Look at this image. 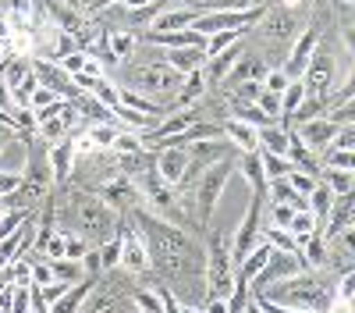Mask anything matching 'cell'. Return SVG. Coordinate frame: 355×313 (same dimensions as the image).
Segmentation results:
<instances>
[{
	"instance_id": "f546056e",
	"label": "cell",
	"mask_w": 355,
	"mask_h": 313,
	"mask_svg": "<svg viewBox=\"0 0 355 313\" xmlns=\"http://www.w3.org/2000/svg\"><path fill=\"white\" fill-rule=\"evenodd\" d=\"M117 132H121V125H117V121H114V125H89V128H85V135L93 139V146H96L100 153H107V150L114 146Z\"/></svg>"
},
{
	"instance_id": "9f6ffc18",
	"label": "cell",
	"mask_w": 355,
	"mask_h": 313,
	"mask_svg": "<svg viewBox=\"0 0 355 313\" xmlns=\"http://www.w3.org/2000/svg\"><path fill=\"white\" fill-rule=\"evenodd\" d=\"M4 57H8V43H0V61H4Z\"/></svg>"
},
{
	"instance_id": "4316f807",
	"label": "cell",
	"mask_w": 355,
	"mask_h": 313,
	"mask_svg": "<svg viewBox=\"0 0 355 313\" xmlns=\"http://www.w3.org/2000/svg\"><path fill=\"white\" fill-rule=\"evenodd\" d=\"M239 40H242V33H239V28H224V33H214V36H206V46H202L206 61H210V57H217V53H224L227 46H234Z\"/></svg>"
},
{
	"instance_id": "484cf974",
	"label": "cell",
	"mask_w": 355,
	"mask_h": 313,
	"mask_svg": "<svg viewBox=\"0 0 355 313\" xmlns=\"http://www.w3.org/2000/svg\"><path fill=\"white\" fill-rule=\"evenodd\" d=\"M320 182L327 185L334 196H348L352 185H355V175H352V171H331V167H323L320 171Z\"/></svg>"
},
{
	"instance_id": "d4e9b609",
	"label": "cell",
	"mask_w": 355,
	"mask_h": 313,
	"mask_svg": "<svg viewBox=\"0 0 355 313\" xmlns=\"http://www.w3.org/2000/svg\"><path fill=\"white\" fill-rule=\"evenodd\" d=\"M309 93H306V85H302V78H295V82H288V90L281 93V125H288V118L295 110H299V103L306 100Z\"/></svg>"
},
{
	"instance_id": "d590c367",
	"label": "cell",
	"mask_w": 355,
	"mask_h": 313,
	"mask_svg": "<svg viewBox=\"0 0 355 313\" xmlns=\"http://www.w3.org/2000/svg\"><path fill=\"white\" fill-rule=\"evenodd\" d=\"M28 217H33V210H28V207H18V210H8L4 217H0V242H4L8 235H15L18 232V228L28 221Z\"/></svg>"
},
{
	"instance_id": "7a4b0ae2",
	"label": "cell",
	"mask_w": 355,
	"mask_h": 313,
	"mask_svg": "<svg viewBox=\"0 0 355 313\" xmlns=\"http://www.w3.org/2000/svg\"><path fill=\"white\" fill-rule=\"evenodd\" d=\"M206 296H224L231 292L234 285V264H231V242L214 232L210 235V246H206Z\"/></svg>"
},
{
	"instance_id": "1f68e13d",
	"label": "cell",
	"mask_w": 355,
	"mask_h": 313,
	"mask_svg": "<svg viewBox=\"0 0 355 313\" xmlns=\"http://www.w3.org/2000/svg\"><path fill=\"white\" fill-rule=\"evenodd\" d=\"M256 153H259V150H256ZM259 160H263V175H266V182H270V178H284L288 171H291V160L281 157V153H259Z\"/></svg>"
},
{
	"instance_id": "5bb4252c",
	"label": "cell",
	"mask_w": 355,
	"mask_h": 313,
	"mask_svg": "<svg viewBox=\"0 0 355 313\" xmlns=\"http://www.w3.org/2000/svg\"><path fill=\"white\" fill-rule=\"evenodd\" d=\"M146 40H150L153 46H164V50H185V46H206V36H199L196 28H178V33H146Z\"/></svg>"
},
{
	"instance_id": "f6af8a7d",
	"label": "cell",
	"mask_w": 355,
	"mask_h": 313,
	"mask_svg": "<svg viewBox=\"0 0 355 313\" xmlns=\"http://www.w3.org/2000/svg\"><path fill=\"white\" fill-rule=\"evenodd\" d=\"M53 100H61V96H57V93H50V90H43V85H36V90H33V96H28V110H40V107L53 103Z\"/></svg>"
},
{
	"instance_id": "d6986e66",
	"label": "cell",
	"mask_w": 355,
	"mask_h": 313,
	"mask_svg": "<svg viewBox=\"0 0 355 313\" xmlns=\"http://www.w3.org/2000/svg\"><path fill=\"white\" fill-rule=\"evenodd\" d=\"M196 8H167L164 15H157V22L150 25L153 33H178V28H192L196 22Z\"/></svg>"
},
{
	"instance_id": "7dc6e473",
	"label": "cell",
	"mask_w": 355,
	"mask_h": 313,
	"mask_svg": "<svg viewBox=\"0 0 355 313\" xmlns=\"http://www.w3.org/2000/svg\"><path fill=\"white\" fill-rule=\"evenodd\" d=\"M18 185H21V175H8V171H0V199L15 196Z\"/></svg>"
},
{
	"instance_id": "74e56055",
	"label": "cell",
	"mask_w": 355,
	"mask_h": 313,
	"mask_svg": "<svg viewBox=\"0 0 355 313\" xmlns=\"http://www.w3.org/2000/svg\"><path fill=\"white\" fill-rule=\"evenodd\" d=\"M284 182L291 185V192H295V196H302V199H306L320 178H316V175H306V171H295V167H291L288 175H284Z\"/></svg>"
},
{
	"instance_id": "91938a15",
	"label": "cell",
	"mask_w": 355,
	"mask_h": 313,
	"mask_svg": "<svg viewBox=\"0 0 355 313\" xmlns=\"http://www.w3.org/2000/svg\"><path fill=\"white\" fill-rule=\"evenodd\" d=\"M0 4H4V0H0Z\"/></svg>"
},
{
	"instance_id": "5b68a950",
	"label": "cell",
	"mask_w": 355,
	"mask_h": 313,
	"mask_svg": "<svg viewBox=\"0 0 355 313\" xmlns=\"http://www.w3.org/2000/svg\"><path fill=\"white\" fill-rule=\"evenodd\" d=\"M114 235L121 239V260H117V267H121L128 278H139L142 271H150V249H146L135 221H121V217H117V232Z\"/></svg>"
},
{
	"instance_id": "30bf717a",
	"label": "cell",
	"mask_w": 355,
	"mask_h": 313,
	"mask_svg": "<svg viewBox=\"0 0 355 313\" xmlns=\"http://www.w3.org/2000/svg\"><path fill=\"white\" fill-rule=\"evenodd\" d=\"M46 167H50V178H53L57 185L71 178V171H75L71 139H61V142H53V146H46Z\"/></svg>"
},
{
	"instance_id": "ba28073f",
	"label": "cell",
	"mask_w": 355,
	"mask_h": 313,
	"mask_svg": "<svg viewBox=\"0 0 355 313\" xmlns=\"http://www.w3.org/2000/svg\"><path fill=\"white\" fill-rule=\"evenodd\" d=\"M320 46V36H316V28L313 25H306L299 36L291 40V50H288V57H284V65H281V71L295 82V78H302V71H306V65H309V57H313V50Z\"/></svg>"
},
{
	"instance_id": "cb8c5ba5",
	"label": "cell",
	"mask_w": 355,
	"mask_h": 313,
	"mask_svg": "<svg viewBox=\"0 0 355 313\" xmlns=\"http://www.w3.org/2000/svg\"><path fill=\"white\" fill-rule=\"evenodd\" d=\"M334 199H338V196H334L327 185H323V182H316V185H313V192L306 196V210H309V214H316V221H323V217L331 214Z\"/></svg>"
},
{
	"instance_id": "7402d4cb",
	"label": "cell",
	"mask_w": 355,
	"mask_h": 313,
	"mask_svg": "<svg viewBox=\"0 0 355 313\" xmlns=\"http://www.w3.org/2000/svg\"><path fill=\"white\" fill-rule=\"evenodd\" d=\"M107 50H110L114 61L128 65L135 57V33L132 28H114V33H107Z\"/></svg>"
},
{
	"instance_id": "bcb514c9",
	"label": "cell",
	"mask_w": 355,
	"mask_h": 313,
	"mask_svg": "<svg viewBox=\"0 0 355 313\" xmlns=\"http://www.w3.org/2000/svg\"><path fill=\"white\" fill-rule=\"evenodd\" d=\"M259 0H214V11H252Z\"/></svg>"
},
{
	"instance_id": "7c38bea8",
	"label": "cell",
	"mask_w": 355,
	"mask_h": 313,
	"mask_svg": "<svg viewBox=\"0 0 355 313\" xmlns=\"http://www.w3.org/2000/svg\"><path fill=\"white\" fill-rule=\"evenodd\" d=\"M28 157H33L28 139L11 135L4 142V150H0V171H8V175H25V171H28Z\"/></svg>"
},
{
	"instance_id": "44dd1931",
	"label": "cell",
	"mask_w": 355,
	"mask_h": 313,
	"mask_svg": "<svg viewBox=\"0 0 355 313\" xmlns=\"http://www.w3.org/2000/svg\"><path fill=\"white\" fill-rule=\"evenodd\" d=\"M220 128H224V139L231 142L234 150H242V153H256V128H252V125H242V121L227 118Z\"/></svg>"
},
{
	"instance_id": "f1b7e54d",
	"label": "cell",
	"mask_w": 355,
	"mask_h": 313,
	"mask_svg": "<svg viewBox=\"0 0 355 313\" xmlns=\"http://www.w3.org/2000/svg\"><path fill=\"white\" fill-rule=\"evenodd\" d=\"M50 271H53V281H64V285L85 281V271L78 260H50Z\"/></svg>"
},
{
	"instance_id": "83f0119b",
	"label": "cell",
	"mask_w": 355,
	"mask_h": 313,
	"mask_svg": "<svg viewBox=\"0 0 355 313\" xmlns=\"http://www.w3.org/2000/svg\"><path fill=\"white\" fill-rule=\"evenodd\" d=\"M331 167V171H352L355 175V150H323L320 153V171Z\"/></svg>"
},
{
	"instance_id": "8d00e7d4",
	"label": "cell",
	"mask_w": 355,
	"mask_h": 313,
	"mask_svg": "<svg viewBox=\"0 0 355 313\" xmlns=\"http://www.w3.org/2000/svg\"><path fill=\"white\" fill-rule=\"evenodd\" d=\"M320 228V221H316V214H309V210H299L291 217V224H288V232L295 235V239H306V235H313Z\"/></svg>"
},
{
	"instance_id": "8992f818",
	"label": "cell",
	"mask_w": 355,
	"mask_h": 313,
	"mask_svg": "<svg viewBox=\"0 0 355 313\" xmlns=\"http://www.w3.org/2000/svg\"><path fill=\"white\" fill-rule=\"evenodd\" d=\"M334 82H338V57L331 50L316 46L313 57H309V65H306V71H302L306 93L309 96H327L334 90Z\"/></svg>"
},
{
	"instance_id": "4dcf8cb0",
	"label": "cell",
	"mask_w": 355,
	"mask_h": 313,
	"mask_svg": "<svg viewBox=\"0 0 355 313\" xmlns=\"http://www.w3.org/2000/svg\"><path fill=\"white\" fill-rule=\"evenodd\" d=\"M263 235L277 253H299V239H295L288 228H263Z\"/></svg>"
},
{
	"instance_id": "6da1fadb",
	"label": "cell",
	"mask_w": 355,
	"mask_h": 313,
	"mask_svg": "<svg viewBox=\"0 0 355 313\" xmlns=\"http://www.w3.org/2000/svg\"><path fill=\"white\" fill-rule=\"evenodd\" d=\"M75 232L89 242L100 246L117 232V210L107 207L93 192H75Z\"/></svg>"
},
{
	"instance_id": "c3c4849f",
	"label": "cell",
	"mask_w": 355,
	"mask_h": 313,
	"mask_svg": "<svg viewBox=\"0 0 355 313\" xmlns=\"http://www.w3.org/2000/svg\"><path fill=\"white\" fill-rule=\"evenodd\" d=\"M202 310H206V313H231V310H227V299H224V296H206Z\"/></svg>"
},
{
	"instance_id": "3957f363",
	"label": "cell",
	"mask_w": 355,
	"mask_h": 313,
	"mask_svg": "<svg viewBox=\"0 0 355 313\" xmlns=\"http://www.w3.org/2000/svg\"><path fill=\"white\" fill-rule=\"evenodd\" d=\"M231 175H234V167H231L227 160H217V164H210V167L199 175V185H192V203H196L199 224H206V221L214 217V207L220 203L224 185H227Z\"/></svg>"
},
{
	"instance_id": "ac0fdd59",
	"label": "cell",
	"mask_w": 355,
	"mask_h": 313,
	"mask_svg": "<svg viewBox=\"0 0 355 313\" xmlns=\"http://www.w3.org/2000/svg\"><path fill=\"white\" fill-rule=\"evenodd\" d=\"M167 68H174L178 75H192L206 65V53L199 46H185V50H167Z\"/></svg>"
},
{
	"instance_id": "f907efd6",
	"label": "cell",
	"mask_w": 355,
	"mask_h": 313,
	"mask_svg": "<svg viewBox=\"0 0 355 313\" xmlns=\"http://www.w3.org/2000/svg\"><path fill=\"white\" fill-rule=\"evenodd\" d=\"M0 110H15V100H11V90H8V82L4 78H0Z\"/></svg>"
},
{
	"instance_id": "9c48e42d",
	"label": "cell",
	"mask_w": 355,
	"mask_h": 313,
	"mask_svg": "<svg viewBox=\"0 0 355 313\" xmlns=\"http://www.w3.org/2000/svg\"><path fill=\"white\" fill-rule=\"evenodd\" d=\"M33 75H36V82L43 85V90H50V93H57V96H75L78 90L71 85V75L57 65V61H33Z\"/></svg>"
},
{
	"instance_id": "b9f144b4",
	"label": "cell",
	"mask_w": 355,
	"mask_h": 313,
	"mask_svg": "<svg viewBox=\"0 0 355 313\" xmlns=\"http://www.w3.org/2000/svg\"><path fill=\"white\" fill-rule=\"evenodd\" d=\"M78 264H82L85 278H100V274H103V267H100V249H96V246H89V253L82 256Z\"/></svg>"
},
{
	"instance_id": "603a6c76",
	"label": "cell",
	"mask_w": 355,
	"mask_h": 313,
	"mask_svg": "<svg viewBox=\"0 0 355 313\" xmlns=\"http://www.w3.org/2000/svg\"><path fill=\"white\" fill-rule=\"evenodd\" d=\"M239 175H242L245 185H252V192H266V175H263V160H259V153H242Z\"/></svg>"
},
{
	"instance_id": "ee69618b",
	"label": "cell",
	"mask_w": 355,
	"mask_h": 313,
	"mask_svg": "<svg viewBox=\"0 0 355 313\" xmlns=\"http://www.w3.org/2000/svg\"><path fill=\"white\" fill-rule=\"evenodd\" d=\"M352 296H355V274L345 271L338 278V285H334V299H352Z\"/></svg>"
},
{
	"instance_id": "e575fe53",
	"label": "cell",
	"mask_w": 355,
	"mask_h": 313,
	"mask_svg": "<svg viewBox=\"0 0 355 313\" xmlns=\"http://www.w3.org/2000/svg\"><path fill=\"white\" fill-rule=\"evenodd\" d=\"M139 150H146V142H142V135L139 132H128V128H121L117 132V139H114V146H110V153H139Z\"/></svg>"
},
{
	"instance_id": "db71d44e",
	"label": "cell",
	"mask_w": 355,
	"mask_h": 313,
	"mask_svg": "<svg viewBox=\"0 0 355 313\" xmlns=\"http://www.w3.org/2000/svg\"><path fill=\"white\" fill-rule=\"evenodd\" d=\"M182 313H206L202 306H182Z\"/></svg>"
},
{
	"instance_id": "d6a6232c",
	"label": "cell",
	"mask_w": 355,
	"mask_h": 313,
	"mask_svg": "<svg viewBox=\"0 0 355 313\" xmlns=\"http://www.w3.org/2000/svg\"><path fill=\"white\" fill-rule=\"evenodd\" d=\"M96 249H100V267H103V274H107V271H117V260H121V239L110 235V239L100 242Z\"/></svg>"
},
{
	"instance_id": "f35d334b",
	"label": "cell",
	"mask_w": 355,
	"mask_h": 313,
	"mask_svg": "<svg viewBox=\"0 0 355 313\" xmlns=\"http://www.w3.org/2000/svg\"><path fill=\"white\" fill-rule=\"evenodd\" d=\"M252 103H256V107L266 114V121H281V96H277V93H266V90H259Z\"/></svg>"
},
{
	"instance_id": "681fc988",
	"label": "cell",
	"mask_w": 355,
	"mask_h": 313,
	"mask_svg": "<svg viewBox=\"0 0 355 313\" xmlns=\"http://www.w3.org/2000/svg\"><path fill=\"white\" fill-rule=\"evenodd\" d=\"M28 313H50V306L40 299V292L33 289V285H28Z\"/></svg>"
},
{
	"instance_id": "4fadbf2b",
	"label": "cell",
	"mask_w": 355,
	"mask_h": 313,
	"mask_svg": "<svg viewBox=\"0 0 355 313\" xmlns=\"http://www.w3.org/2000/svg\"><path fill=\"white\" fill-rule=\"evenodd\" d=\"M256 25H259L270 40H281V43H291L295 36H299L295 15H288V11H263V18H259Z\"/></svg>"
},
{
	"instance_id": "277c9868",
	"label": "cell",
	"mask_w": 355,
	"mask_h": 313,
	"mask_svg": "<svg viewBox=\"0 0 355 313\" xmlns=\"http://www.w3.org/2000/svg\"><path fill=\"white\" fill-rule=\"evenodd\" d=\"M182 82H185V75H178L174 68L157 61V65H135L132 78H128V90H135L142 96H150V93H178Z\"/></svg>"
},
{
	"instance_id": "6f0895ef",
	"label": "cell",
	"mask_w": 355,
	"mask_h": 313,
	"mask_svg": "<svg viewBox=\"0 0 355 313\" xmlns=\"http://www.w3.org/2000/svg\"><path fill=\"white\" fill-rule=\"evenodd\" d=\"M8 214V207H4V199H0V217H4Z\"/></svg>"
},
{
	"instance_id": "ab89813d",
	"label": "cell",
	"mask_w": 355,
	"mask_h": 313,
	"mask_svg": "<svg viewBox=\"0 0 355 313\" xmlns=\"http://www.w3.org/2000/svg\"><path fill=\"white\" fill-rule=\"evenodd\" d=\"M288 82H291V78H288V75H284L281 68H270V71H266V78H263V90H266V93H277V96H281V93L288 90Z\"/></svg>"
},
{
	"instance_id": "f5cc1de1",
	"label": "cell",
	"mask_w": 355,
	"mask_h": 313,
	"mask_svg": "<svg viewBox=\"0 0 355 313\" xmlns=\"http://www.w3.org/2000/svg\"><path fill=\"white\" fill-rule=\"evenodd\" d=\"M8 139H11V128H8V125H0V150H4V142H8Z\"/></svg>"
},
{
	"instance_id": "2e32d148",
	"label": "cell",
	"mask_w": 355,
	"mask_h": 313,
	"mask_svg": "<svg viewBox=\"0 0 355 313\" xmlns=\"http://www.w3.org/2000/svg\"><path fill=\"white\" fill-rule=\"evenodd\" d=\"M270 256H274V246L270 242H266V235H263V242L245 256V260L239 264V271H234V278H239V281H245V285H252L256 278H259V271L266 267V260H270Z\"/></svg>"
},
{
	"instance_id": "52a82bcc",
	"label": "cell",
	"mask_w": 355,
	"mask_h": 313,
	"mask_svg": "<svg viewBox=\"0 0 355 313\" xmlns=\"http://www.w3.org/2000/svg\"><path fill=\"white\" fill-rule=\"evenodd\" d=\"M185 167H189V146H174V142H164V146L153 153V171H157V178L171 189L182 185V175H185Z\"/></svg>"
},
{
	"instance_id": "e0dca14e",
	"label": "cell",
	"mask_w": 355,
	"mask_h": 313,
	"mask_svg": "<svg viewBox=\"0 0 355 313\" xmlns=\"http://www.w3.org/2000/svg\"><path fill=\"white\" fill-rule=\"evenodd\" d=\"M256 150L259 153H288V125L274 121V125H263L256 128Z\"/></svg>"
},
{
	"instance_id": "9a60e30c",
	"label": "cell",
	"mask_w": 355,
	"mask_h": 313,
	"mask_svg": "<svg viewBox=\"0 0 355 313\" xmlns=\"http://www.w3.org/2000/svg\"><path fill=\"white\" fill-rule=\"evenodd\" d=\"M93 285H96V278H85V281H78V285H68V292H64L61 299L50 303V313H78V310L85 306L89 292H93Z\"/></svg>"
},
{
	"instance_id": "836d02e7",
	"label": "cell",
	"mask_w": 355,
	"mask_h": 313,
	"mask_svg": "<svg viewBox=\"0 0 355 313\" xmlns=\"http://www.w3.org/2000/svg\"><path fill=\"white\" fill-rule=\"evenodd\" d=\"M132 303H135V313H164V299L157 289H139Z\"/></svg>"
},
{
	"instance_id": "8fae6325",
	"label": "cell",
	"mask_w": 355,
	"mask_h": 313,
	"mask_svg": "<svg viewBox=\"0 0 355 313\" xmlns=\"http://www.w3.org/2000/svg\"><path fill=\"white\" fill-rule=\"evenodd\" d=\"M341 125H334V121H327V118H313V121H306V125H299V135L302 139V146H309L313 153H323L331 146V139H334V132H338Z\"/></svg>"
},
{
	"instance_id": "680465c9",
	"label": "cell",
	"mask_w": 355,
	"mask_h": 313,
	"mask_svg": "<svg viewBox=\"0 0 355 313\" xmlns=\"http://www.w3.org/2000/svg\"><path fill=\"white\" fill-rule=\"evenodd\" d=\"M53 4H75V0H53Z\"/></svg>"
},
{
	"instance_id": "11a10c76",
	"label": "cell",
	"mask_w": 355,
	"mask_h": 313,
	"mask_svg": "<svg viewBox=\"0 0 355 313\" xmlns=\"http://www.w3.org/2000/svg\"><path fill=\"white\" fill-rule=\"evenodd\" d=\"M281 4H284V8H299V4H302V0H281Z\"/></svg>"
},
{
	"instance_id": "7bdbcfd3",
	"label": "cell",
	"mask_w": 355,
	"mask_h": 313,
	"mask_svg": "<svg viewBox=\"0 0 355 313\" xmlns=\"http://www.w3.org/2000/svg\"><path fill=\"white\" fill-rule=\"evenodd\" d=\"M85 61H89V53H85V50H71V53H68V57H61L57 65H61L68 75H78V71L85 68Z\"/></svg>"
},
{
	"instance_id": "816d5d0a",
	"label": "cell",
	"mask_w": 355,
	"mask_h": 313,
	"mask_svg": "<svg viewBox=\"0 0 355 313\" xmlns=\"http://www.w3.org/2000/svg\"><path fill=\"white\" fill-rule=\"evenodd\" d=\"M11 33H15V28H11L8 15H0V43H8V40H11Z\"/></svg>"
},
{
	"instance_id": "ffe728a7",
	"label": "cell",
	"mask_w": 355,
	"mask_h": 313,
	"mask_svg": "<svg viewBox=\"0 0 355 313\" xmlns=\"http://www.w3.org/2000/svg\"><path fill=\"white\" fill-rule=\"evenodd\" d=\"M28 75H33V57H21V53H8L4 61H0V78L8 82V90L21 85Z\"/></svg>"
},
{
	"instance_id": "60d3db41",
	"label": "cell",
	"mask_w": 355,
	"mask_h": 313,
	"mask_svg": "<svg viewBox=\"0 0 355 313\" xmlns=\"http://www.w3.org/2000/svg\"><path fill=\"white\" fill-rule=\"evenodd\" d=\"M28 260H33V285H50L53 281V271H50V260L43 256H28Z\"/></svg>"
}]
</instances>
